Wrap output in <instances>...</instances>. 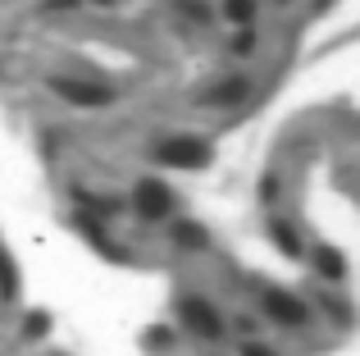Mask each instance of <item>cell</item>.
<instances>
[{
	"instance_id": "9",
	"label": "cell",
	"mask_w": 360,
	"mask_h": 356,
	"mask_svg": "<svg viewBox=\"0 0 360 356\" xmlns=\"http://www.w3.org/2000/svg\"><path fill=\"white\" fill-rule=\"evenodd\" d=\"M224 14H229L233 23H251V18H255V0H229Z\"/></svg>"
},
{
	"instance_id": "10",
	"label": "cell",
	"mask_w": 360,
	"mask_h": 356,
	"mask_svg": "<svg viewBox=\"0 0 360 356\" xmlns=\"http://www.w3.org/2000/svg\"><path fill=\"white\" fill-rule=\"evenodd\" d=\"M0 288H5V297H14V293H18V279H14V265H9L5 247H0Z\"/></svg>"
},
{
	"instance_id": "6",
	"label": "cell",
	"mask_w": 360,
	"mask_h": 356,
	"mask_svg": "<svg viewBox=\"0 0 360 356\" xmlns=\"http://www.w3.org/2000/svg\"><path fill=\"white\" fill-rule=\"evenodd\" d=\"M246 96V78H229V82H214L210 91H201L205 106H233V101Z\"/></svg>"
},
{
	"instance_id": "11",
	"label": "cell",
	"mask_w": 360,
	"mask_h": 356,
	"mask_svg": "<svg viewBox=\"0 0 360 356\" xmlns=\"http://www.w3.org/2000/svg\"><path fill=\"white\" fill-rule=\"evenodd\" d=\"M319 269H324L328 279H338L342 274V256H338V251H319Z\"/></svg>"
},
{
	"instance_id": "1",
	"label": "cell",
	"mask_w": 360,
	"mask_h": 356,
	"mask_svg": "<svg viewBox=\"0 0 360 356\" xmlns=\"http://www.w3.org/2000/svg\"><path fill=\"white\" fill-rule=\"evenodd\" d=\"M155 155L174 170H205L210 165V142L205 137H169V142H160Z\"/></svg>"
},
{
	"instance_id": "16",
	"label": "cell",
	"mask_w": 360,
	"mask_h": 356,
	"mask_svg": "<svg viewBox=\"0 0 360 356\" xmlns=\"http://www.w3.org/2000/svg\"><path fill=\"white\" fill-rule=\"evenodd\" d=\"M96 5H115V0H96Z\"/></svg>"
},
{
	"instance_id": "7",
	"label": "cell",
	"mask_w": 360,
	"mask_h": 356,
	"mask_svg": "<svg viewBox=\"0 0 360 356\" xmlns=\"http://www.w3.org/2000/svg\"><path fill=\"white\" fill-rule=\"evenodd\" d=\"M269 233H274V242H278V251H288V256H301V233L292 229V224L274 220V224H269Z\"/></svg>"
},
{
	"instance_id": "8",
	"label": "cell",
	"mask_w": 360,
	"mask_h": 356,
	"mask_svg": "<svg viewBox=\"0 0 360 356\" xmlns=\"http://www.w3.org/2000/svg\"><path fill=\"white\" fill-rule=\"evenodd\" d=\"M174 242H183V247H205V233L196 229V224H174Z\"/></svg>"
},
{
	"instance_id": "15",
	"label": "cell",
	"mask_w": 360,
	"mask_h": 356,
	"mask_svg": "<svg viewBox=\"0 0 360 356\" xmlns=\"http://www.w3.org/2000/svg\"><path fill=\"white\" fill-rule=\"evenodd\" d=\"M78 0H51V9H73Z\"/></svg>"
},
{
	"instance_id": "13",
	"label": "cell",
	"mask_w": 360,
	"mask_h": 356,
	"mask_svg": "<svg viewBox=\"0 0 360 356\" xmlns=\"http://www.w3.org/2000/svg\"><path fill=\"white\" fill-rule=\"evenodd\" d=\"M251 42H255L251 32H238V42H233V51H238V55H246V51H251Z\"/></svg>"
},
{
	"instance_id": "14",
	"label": "cell",
	"mask_w": 360,
	"mask_h": 356,
	"mask_svg": "<svg viewBox=\"0 0 360 356\" xmlns=\"http://www.w3.org/2000/svg\"><path fill=\"white\" fill-rule=\"evenodd\" d=\"M242 356H274V352H269V348H260V343H246Z\"/></svg>"
},
{
	"instance_id": "3",
	"label": "cell",
	"mask_w": 360,
	"mask_h": 356,
	"mask_svg": "<svg viewBox=\"0 0 360 356\" xmlns=\"http://www.w3.org/2000/svg\"><path fill=\"white\" fill-rule=\"evenodd\" d=\"M132 205H137L146 220H160V215H169L174 210V192H169L160 178H141L137 183V192H132Z\"/></svg>"
},
{
	"instance_id": "2",
	"label": "cell",
	"mask_w": 360,
	"mask_h": 356,
	"mask_svg": "<svg viewBox=\"0 0 360 356\" xmlns=\"http://www.w3.org/2000/svg\"><path fill=\"white\" fill-rule=\"evenodd\" d=\"M178 311H183V324L192 333H201V338H219V333H224L219 311H214L205 297H183V302H178Z\"/></svg>"
},
{
	"instance_id": "5",
	"label": "cell",
	"mask_w": 360,
	"mask_h": 356,
	"mask_svg": "<svg viewBox=\"0 0 360 356\" xmlns=\"http://www.w3.org/2000/svg\"><path fill=\"white\" fill-rule=\"evenodd\" d=\"M264 311L274 315L278 324H306V306L288 293H264Z\"/></svg>"
},
{
	"instance_id": "12",
	"label": "cell",
	"mask_w": 360,
	"mask_h": 356,
	"mask_svg": "<svg viewBox=\"0 0 360 356\" xmlns=\"http://www.w3.org/2000/svg\"><path fill=\"white\" fill-rule=\"evenodd\" d=\"M23 329H27V338H41V333L51 329V320H46V315H27V324H23Z\"/></svg>"
},
{
	"instance_id": "4",
	"label": "cell",
	"mask_w": 360,
	"mask_h": 356,
	"mask_svg": "<svg viewBox=\"0 0 360 356\" xmlns=\"http://www.w3.org/2000/svg\"><path fill=\"white\" fill-rule=\"evenodd\" d=\"M55 91H60L64 101H73V106H110V101H115V91L110 87H101V82H82V78H55L51 82Z\"/></svg>"
}]
</instances>
